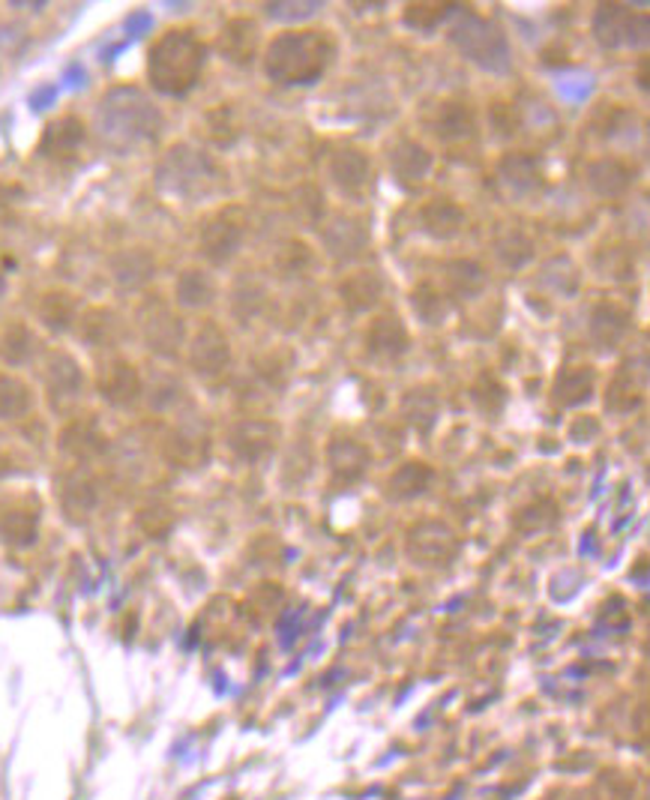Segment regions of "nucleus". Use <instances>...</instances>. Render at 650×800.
Returning <instances> with one entry per match:
<instances>
[{
	"mask_svg": "<svg viewBox=\"0 0 650 800\" xmlns=\"http://www.w3.org/2000/svg\"><path fill=\"white\" fill-rule=\"evenodd\" d=\"M97 132L109 151L138 153L160 138L163 112L138 88H114L97 109Z\"/></svg>",
	"mask_w": 650,
	"mask_h": 800,
	"instance_id": "nucleus-1",
	"label": "nucleus"
},
{
	"mask_svg": "<svg viewBox=\"0 0 650 800\" xmlns=\"http://www.w3.org/2000/svg\"><path fill=\"white\" fill-rule=\"evenodd\" d=\"M333 54L336 49L327 30H288L264 51V73L273 85L301 88L324 76Z\"/></svg>",
	"mask_w": 650,
	"mask_h": 800,
	"instance_id": "nucleus-2",
	"label": "nucleus"
},
{
	"mask_svg": "<svg viewBox=\"0 0 650 800\" xmlns=\"http://www.w3.org/2000/svg\"><path fill=\"white\" fill-rule=\"evenodd\" d=\"M207 49L195 30L175 27L156 39L148 54V81L165 97H183L199 85Z\"/></svg>",
	"mask_w": 650,
	"mask_h": 800,
	"instance_id": "nucleus-3",
	"label": "nucleus"
},
{
	"mask_svg": "<svg viewBox=\"0 0 650 800\" xmlns=\"http://www.w3.org/2000/svg\"><path fill=\"white\" fill-rule=\"evenodd\" d=\"M222 183V172L207 153L195 151L189 144H175L163 153L156 165V187L165 195H175L180 201H201L216 192Z\"/></svg>",
	"mask_w": 650,
	"mask_h": 800,
	"instance_id": "nucleus-4",
	"label": "nucleus"
},
{
	"mask_svg": "<svg viewBox=\"0 0 650 800\" xmlns=\"http://www.w3.org/2000/svg\"><path fill=\"white\" fill-rule=\"evenodd\" d=\"M450 39L453 46L462 51L468 61L476 63V66L492 69V73L510 69V46H507V37L492 22H486V18H480L474 13H464L453 25Z\"/></svg>",
	"mask_w": 650,
	"mask_h": 800,
	"instance_id": "nucleus-5",
	"label": "nucleus"
},
{
	"mask_svg": "<svg viewBox=\"0 0 650 800\" xmlns=\"http://www.w3.org/2000/svg\"><path fill=\"white\" fill-rule=\"evenodd\" d=\"M138 327L148 348L156 351L160 357H177L180 348L187 345V327L183 318L175 315L163 301H148L138 313Z\"/></svg>",
	"mask_w": 650,
	"mask_h": 800,
	"instance_id": "nucleus-6",
	"label": "nucleus"
},
{
	"mask_svg": "<svg viewBox=\"0 0 650 800\" xmlns=\"http://www.w3.org/2000/svg\"><path fill=\"white\" fill-rule=\"evenodd\" d=\"M246 238V226L234 211H219L213 213L211 219L201 226L199 246L201 255L211 264H228L243 246Z\"/></svg>",
	"mask_w": 650,
	"mask_h": 800,
	"instance_id": "nucleus-7",
	"label": "nucleus"
},
{
	"mask_svg": "<svg viewBox=\"0 0 650 800\" xmlns=\"http://www.w3.org/2000/svg\"><path fill=\"white\" fill-rule=\"evenodd\" d=\"M189 366L204 381L226 376V369L231 366V345H228L222 327L207 321L195 330V336L189 342Z\"/></svg>",
	"mask_w": 650,
	"mask_h": 800,
	"instance_id": "nucleus-8",
	"label": "nucleus"
},
{
	"mask_svg": "<svg viewBox=\"0 0 650 800\" xmlns=\"http://www.w3.org/2000/svg\"><path fill=\"white\" fill-rule=\"evenodd\" d=\"M594 34L606 49L641 46L648 39V15H633L626 7H600L594 18Z\"/></svg>",
	"mask_w": 650,
	"mask_h": 800,
	"instance_id": "nucleus-9",
	"label": "nucleus"
},
{
	"mask_svg": "<svg viewBox=\"0 0 650 800\" xmlns=\"http://www.w3.org/2000/svg\"><path fill=\"white\" fill-rule=\"evenodd\" d=\"M97 388H100V396L109 405H114V408H129V405H136L141 399L144 381H141L132 363L114 357V360H109L100 369Z\"/></svg>",
	"mask_w": 650,
	"mask_h": 800,
	"instance_id": "nucleus-10",
	"label": "nucleus"
},
{
	"mask_svg": "<svg viewBox=\"0 0 650 800\" xmlns=\"http://www.w3.org/2000/svg\"><path fill=\"white\" fill-rule=\"evenodd\" d=\"M324 246L330 258L336 262H354L357 255H364L369 246V231H366L364 219L354 216H339L324 228Z\"/></svg>",
	"mask_w": 650,
	"mask_h": 800,
	"instance_id": "nucleus-11",
	"label": "nucleus"
},
{
	"mask_svg": "<svg viewBox=\"0 0 650 800\" xmlns=\"http://www.w3.org/2000/svg\"><path fill=\"white\" fill-rule=\"evenodd\" d=\"M81 384H85V378H81L78 363L69 354L54 351L49 363H46V390H49L51 405L63 408V405L76 402L78 393H81Z\"/></svg>",
	"mask_w": 650,
	"mask_h": 800,
	"instance_id": "nucleus-12",
	"label": "nucleus"
},
{
	"mask_svg": "<svg viewBox=\"0 0 650 800\" xmlns=\"http://www.w3.org/2000/svg\"><path fill=\"white\" fill-rule=\"evenodd\" d=\"M327 172H330V180H333L342 192L357 195V192H364V189L369 187V180H372V160H369L364 151H357V148H345V151L333 153V160L327 165Z\"/></svg>",
	"mask_w": 650,
	"mask_h": 800,
	"instance_id": "nucleus-13",
	"label": "nucleus"
},
{
	"mask_svg": "<svg viewBox=\"0 0 650 800\" xmlns=\"http://www.w3.org/2000/svg\"><path fill=\"white\" fill-rule=\"evenodd\" d=\"M390 168L399 183L413 187V183H423L429 172H432V153L425 151L423 144H417L411 138H399L393 148H390Z\"/></svg>",
	"mask_w": 650,
	"mask_h": 800,
	"instance_id": "nucleus-14",
	"label": "nucleus"
},
{
	"mask_svg": "<svg viewBox=\"0 0 650 800\" xmlns=\"http://www.w3.org/2000/svg\"><path fill=\"white\" fill-rule=\"evenodd\" d=\"M276 435H279V429L273 423H267V420H243L231 432V450L238 453L240 459L255 462V459H264L267 453L273 450Z\"/></svg>",
	"mask_w": 650,
	"mask_h": 800,
	"instance_id": "nucleus-15",
	"label": "nucleus"
},
{
	"mask_svg": "<svg viewBox=\"0 0 650 800\" xmlns=\"http://www.w3.org/2000/svg\"><path fill=\"white\" fill-rule=\"evenodd\" d=\"M81 141H85V124L73 114H66V117H58L46 126L42 141H39V153L49 160H69Z\"/></svg>",
	"mask_w": 650,
	"mask_h": 800,
	"instance_id": "nucleus-16",
	"label": "nucleus"
},
{
	"mask_svg": "<svg viewBox=\"0 0 650 800\" xmlns=\"http://www.w3.org/2000/svg\"><path fill=\"white\" fill-rule=\"evenodd\" d=\"M366 342H369V351L375 357H384V360H396L408 351V330L402 325V318L396 315H381L369 325V333H366Z\"/></svg>",
	"mask_w": 650,
	"mask_h": 800,
	"instance_id": "nucleus-17",
	"label": "nucleus"
},
{
	"mask_svg": "<svg viewBox=\"0 0 650 800\" xmlns=\"http://www.w3.org/2000/svg\"><path fill=\"white\" fill-rule=\"evenodd\" d=\"M456 551V539L444 525L429 522L413 531L411 537V555L420 563H444Z\"/></svg>",
	"mask_w": 650,
	"mask_h": 800,
	"instance_id": "nucleus-18",
	"label": "nucleus"
},
{
	"mask_svg": "<svg viewBox=\"0 0 650 800\" xmlns=\"http://www.w3.org/2000/svg\"><path fill=\"white\" fill-rule=\"evenodd\" d=\"M420 223H423L425 234L438 240L456 238L464 226V211L450 199H435L420 211Z\"/></svg>",
	"mask_w": 650,
	"mask_h": 800,
	"instance_id": "nucleus-19",
	"label": "nucleus"
},
{
	"mask_svg": "<svg viewBox=\"0 0 650 800\" xmlns=\"http://www.w3.org/2000/svg\"><path fill=\"white\" fill-rule=\"evenodd\" d=\"M381 291H384V282L375 270H357L342 279L339 285V294H342V303L348 306L351 313H366L372 309L378 301H381Z\"/></svg>",
	"mask_w": 650,
	"mask_h": 800,
	"instance_id": "nucleus-20",
	"label": "nucleus"
},
{
	"mask_svg": "<svg viewBox=\"0 0 650 800\" xmlns=\"http://www.w3.org/2000/svg\"><path fill=\"white\" fill-rule=\"evenodd\" d=\"M629 333V315L617 303H600L590 313V339L600 348H617V342Z\"/></svg>",
	"mask_w": 650,
	"mask_h": 800,
	"instance_id": "nucleus-21",
	"label": "nucleus"
},
{
	"mask_svg": "<svg viewBox=\"0 0 650 800\" xmlns=\"http://www.w3.org/2000/svg\"><path fill=\"white\" fill-rule=\"evenodd\" d=\"M258 49V25L250 18H234L219 34V51L231 63H250Z\"/></svg>",
	"mask_w": 650,
	"mask_h": 800,
	"instance_id": "nucleus-22",
	"label": "nucleus"
},
{
	"mask_svg": "<svg viewBox=\"0 0 650 800\" xmlns=\"http://www.w3.org/2000/svg\"><path fill=\"white\" fill-rule=\"evenodd\" d=\"M641 393H645V372L633 366V360L621 366V372L614 376L612 388H609V396H606V405L617 414H626L636 408L641 402Z\"/></svg>",
	"mask_w": 650,
	"mask_h": 800,
	"instance_id": "nucleus-23",
	"label": "nucleus"
},
{
	"mask_svg": "<svg viewBox=\"0 0 650 800\" xmlns=\"http://www.w3.org/2000/svg\"><path fill=\"white\" fill-rule=\"evenodd\" d=\"M633 183V172L621 160H600L588 168V187L600 199H617Z\"/></svg>",
	"mask_w": 650,
	"mask_h": 800,
	"instance_id": "nucleus-24",
	"label": "nucleus"
},
{
	"mask_svg": "<svg viewBox=\"0 0 650 800\" xmlns=\"http://www.w3.org/2000/svg\"><path fill=\"white\" fill-rule=\"evenodd\" d=\"M175 297L180 306L187 309H201V306H211L216 301V282L207 270H199V267H189L183 274L177 276L175 285Z\"/></svg>",
	"mask_w": 650,
	"mask_h": 800,
	"instance_id": "nucleus-25",
	"label": "nucleus"
},
{
	"mask_svg": "<svg viewBox=\"0 0 650 800\" xmlns=\"http://www.w3.org/2000/svg\"><path fill=\"white\" fill-rule=\"evenodd\" d=\"M432 126H435V136L444 141H464V138H474L476 132L474 112L464 102H444Z\"/></svg>",
	"mask_w": 650,
	"mask_h": 800,
	"instance_id": "nucleus-26",
	"label": "nucleus"
},
{
	"mask_svg": "<svg viewBox=\"0 0 650 800\" xmlns=\"http://www.w3.org/2000/svg\"><path fill=\"white\" fill-rule=\"evenodd\" d=\"M37 315L49 330H69L78 318V301L69 291H49L37 303Z\"/></svg>",
	"mask_w": 650,
	"mask_h": 800,
	"instance_id": "nucleus-27",
	"label": "nucleus"
},
{
	"mask_svg": "<svg viewBox=\"0 0 650 800\" xmlns=\"http://www.w3.org/2000/svg\"><path fill=\"white\" fill-rule=\"evenodd\" d=\"M555 402L570 408V405H582V402L590 399L594 393V369L590 366H570L563 369L558 381H555Z\"/></svg>",
	"mask_w": 650,
	"mask_h": 800,
	"instance_id": "nucleus-28",
	"label": "nucleus"
},
{
	"mask_svg": "<svg viewBox=\"0 0 650 800\" xmlns=\"http://www.w3.org/2000/svg\"><path fill=\"white\" fill-rule=\"evenodd\" d=\"M120 333H124V325H120V318L112 309H90L81 318V339L93 348H114Z\"/></svg>",
	"mask_w": 650,
	"mask_h": 800,
	"instance_id": "nucleus-29",
	"label": "nucleus"
},
{
	"mask_svg": "<svg viewBox=\"0 0 650 800\" xmlns=\"http://www.w3.org/2000/svg\"><path fill=\"white\" fill-rule=\"evenodd\" d=\"M330 465H333V471L339 477H345V480H354V477H360L366 471V465H369V450H366L360 441L354 439H336L330 444Z\"/></svg>",
	"mask_w": 650,
	"mask_h": 800,
	"instance_id": "nucleus-30",
	"label": "nucleus"
},
{
	"mask_svg": "<svg viewBox=\"0 0 650 800\" xmlns=\"http://www.w3.org/2000/svg\"><path fill=\"white\" fill-rule=\"evenodd\" d=\"M500 177L513 192H534L539 187V163L527 153H510L500 163Z\"/></svg>",
	"mask_w": 650,
	"mask_h": 800,
	"instance_id": "nucleus-31",
	"label": "nucleus"
},
{
	"mask_svg": "<svg viewBox=\"0 0 650 800\" xmlns=\"http://www.w3.org/2000/svg\"><path fill=\"white\" fill-rule=\"evenodd\" d=\"M34 408V393L22 378L0 376V420H22Z\"/></svg>",
	"mask_w": 650,
	"mask_h": 800,
	"instance_id": "nucleus-32",
	"label": "nucleus"
},
{
	"mask_svg": "<svg viewBox=\"0 0 650 800\" xmlns=\"http://www.w3.org/2000/svg\"><path fill=\"white\" fill-rule=\"evenodd\" d=\"M438 411H441V402L438 396L432 393V390H408L405 393V399H402V417L408 420L411 426L417 429H432V423L438 420Z\"/></svg>",
	"mask_w": 650,
	"mask_h": 800,
	"instance_id": "nucleus-33",
	"label": "nucleus"
},
{
	"mask_svg": "<svg viewBox=\"0 0 650 800\" xmlns=\"http://www.w3.org/2000/svg\"><path fill=\"white\" fill-rule=\"evenodd\" d=\"M153 258L148 252L141 250H129V252H120L117 258H114V276H117V282L120 285H144L148 279L153 276Z\"/></svg>",
	"mask_w": 650,
	"mask_h": 800,
	"instance_id": "nucleus-34",
	"label": "nucleus"
},
{
	"mask_svg": "<svg viewBox=\"0 0 650 800\" xmlns=\"http://www.w3.org/2000/svg\"><path fill=\"white\" fill-rule=\"evenodd\" d=\"M413 313L420 315L423 318L425 325H441L447 315H450V294L447 291H441V288L435 285H420V288H413Z\"/></svg>",
	"mask_w": 650,
	"mask_h": 800,
	"instance_id": "nucleus-35",
	"label": "nucleus"
},
{
	"mask_svg": "<svg viewBox=\"0 0 650 800\" xmlns=\"http://www.w3.org/2000/svg\"><path fill=\"white\" fill-rule=\"evenodd\" d=\"M486 274L474 262H450L447 264V285L456 297H476L486 288Z\"/></svg>",
	"mask_w": 650,
	"mask_h": 800,
	"instance_id": "nucleus-36",
	"label": "nucleus"
},
{
	"mask_svg": "<svg viewBox=\"0 0 650 800\" xmlns=\"http://www.w3.org/2000/svg\"><path fill=\"white\" fill-rule=\"evenodd\" d=\"M539 285H546L551 294H561V297H573L578 291V270L570 258H551L543 264V274H539Z\"/></svg>",
	"mask_w": 650,
	"mask_h": 800,
	"instance_id": "nucleus-37",
	"label": "nucleus"
},
{
	"mask_svg": "<svg viewBox=\"0 0 650 800\" xmlns=\"http://www.w3.org/2000/svg\"><path fill=\"white\" fill-rule=\"evenodd\" d=\"M34 351H37V336L30 333V327L10 325L3 330V336H0V354H3V360L13 363V366H22V363L34 357Z\"/></svg>",
	"mask_w": 650,
	"mask_h": 800,
	"instance_id": "nucleus-38",
	"label": "nucleus"
},
{
	"mask_svg": "<svg viewBox=\"0 0 650 800\" xmlns=\"http://www.w3.org/2000/svg\"><path fill=\"white\" fill-rule=\"evenodd\" d=\"M63 447L76 456H97L105 447V439L100 435V429L93 420H76V423L66 426L63 432Z\"/></svg>",
	"mask_w": 650,
	"mask_h": 800,
	"instance_id": "nucleus-39",
	"label": "nucleus"
},
{
	"mask_svg": "<svg viewBox=\"0 0 650 800\" xmlns=\"http://www.w3.org/2000/svg\"><path fill=\"white\" fill-rule=\"evenodd\" d=\"M429 480H432V468H425L423 462H408L402 465L399 471L393 474V480H390V492H393L396 498H411V495L425 492Z\"/></svg>",
	"mask_w": 650,
	"mask_h": 800,
	"instance_id": "nucleus-40",
	"label": "nucleus"
},
{
	"mask_svg": "<svg viewBox=\"0 0 650 800\" xmlns=\"http://www.w3.org/2000/svg\"><path fill=\"white\" fill-rule=\"evenodd\" d=\"M264 297H267V291H264L262 282L252 279V276H243L238 285H234V301H231L234 315L243 318V321H250V318H255V315L262 313Z\"/></svg>",
	"mask_w": 650,
	"mask_h": 800,
	"instance_id": "nucleus-41",
	"label": "nucleus"
},
{
	"mask_svg": "<svg viewBox=\"0 0 650 800\" xmlns=\"http://www.w3.org/2000/svg\"><path fill=\"white\" fill-rule=\"evenodd\" d=\"M495 250H498V258L507 264V267H522V264L531 262L534 243H531L522 231H507V234L495 243Z\"/></svg>",
	"mask_w": 650,
	"mask_h": 800,
	"instance_id": "nucleus-42",
	"label": "nucleus"
},
{
	"mask_svg": "<svg viewBox=\"0 0 650 800\" xmlns=\"http://www.w3.org/2000/svg\"><path fill=\"white\" fill-rule=\"evenodd\" d=\"M276 264L285 276H301L313 267V250L303 240H288V243H282L279 255H276Z\"/></svg>",
	"mask_w": 650,
	"mask_h": 800,
	"instance_id": "nucleus-43",
	"label": "nucleus"
},
{
	"mask_svg": "<svg viewBox=\"0 0 650 800\" xmlns=\"http://www.w3.org/2000/svg\"><path fill=\"white\" fill-rule=\"evenodd\" d=\"M447 13H450L447 3H413V7H408V13H405V22L417 27V30H429V27L438 25Z\"/></svg>",
	"mask_w": 650,
	"mask_h": 800,
	"instance_id": "nucleus-44",
	"label": "nucleus"
},
{
	"mask_svg": "<svg viewBox=\"0 0 650 800\" xmlns=\"http://www.w3.org/2000/svg\"><path fill=\"white\" fill-rule=\"evenodd\" d=\"M315 10H321V3H270L267 7V13L273 15V18H306V15H313Z\"/></svg>",
	"mask_w": 650,
	"mask_h": 800,
	"instance_id": "nucleus-45",
	"label": "nucleus"
}]
</instances>
